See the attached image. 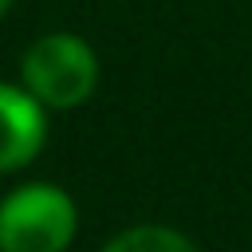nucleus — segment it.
<instances>
[{
	"instance_id": "7ed1b4c3",
	"label": "nucleus",
	"mask_w": 252,
	"mask_h": 252,
	"mask_svg": "<svg viewBox=\"0 0 252 252\" xmlns=\"http://www.w3.org/2000/svg\"><path fill=\"white\" fill-rule=\"evenodd\" d=\"M47 106L35 102L20 83L0 79V173L28 169L47 146Z\"/></svg>"
},
{
	"instance_id": "20e7f679",
	"label": "nucleus",
	"mask_w": 252,
	"mask_h": 252,
	"mask_svg": "<svg viewBox=\"0 0 252 252\" xmlns=\"http://www.w3.org/2000/svg\"><path fill=\"white\" fill-rule=\"evenodd\" d=\"M98 252H201L197 240L177 228V224H161V220H142V224H126L118 228Z\"/></svg>"
},
{
	"instance_id": "39448f33",
	"label": "nucleus",
	"mask_w": 252,
	"mask_h": 252,
	"mask_svg": "<svg viewBox=\"0 0 252 252\" xmlns=\"http://www.w3.org/2000/svg\"><path fill=\"white\" fill-rule=\"evenodd\" d=\"M12 4H16V0H0V20H4L8 12H12Z\"/></svg>"
},
{
	"instance_id": "f257e3e1",
	"label": "nucleus",
	"mask_w": 252,
	"mask_h": 252,
	"mask_svg": "<svg viewBox=\"0 0 252 252\" xmlns=\"http://www.w3.org/2000/svg\"><path fill=\"white\" fill-rule=\"evenodd\" d=\"M98 51L79 32L35 35L20 55V87L47 110H79L98 91Z\"/></svg>"
},
{
	"instance_id": "f03ea898",
	"label": "nucleus",
	"mask_w": 252,
	"mask_h": 252,
	"mask_svg": "<svg viewBox=\"0 0 252 252\" xmlns=\"http://www.w3.org/2000/svg\"><path fill=\"white\" fill-rule=\"evenodd\" d=\"M79 236V205L55 181H24L0 197V252H67Z\"/></svg>"
}]
</instances>
